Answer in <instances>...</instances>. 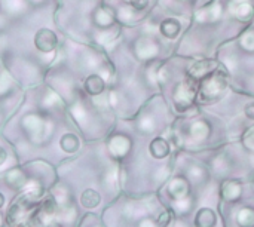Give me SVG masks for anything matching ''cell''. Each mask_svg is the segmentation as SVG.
<instances>
[{"mask_svg":"<svg viewBox=\"0 0 254 227\" xmlns=\"http://www.w3.org/2000/svg\"><path fill=\"white\" fill-rule=\"evenodd\" d=\"M55 213V201L42 190L21 193L7 210L10 227H43Z\"/></svg>","mask_w":254,"mask_h":227,"instance_id":"cell-1","label":"cell"},{"mask_svg":"<svg viewBox=\"0 0 254 227\" xmlns=\"http://www.w3.org/2000/svg\"><path fill=\"white\" fill-rule=\"evenodd\" d=\"M226 85H228L226 73L223 70H214L204 79L199 88V100L201 101L217 100V97L222 95L223 91L226 89Z\"/></svg>","mask_w":254,"mask_h":227,"instance_id":"cell-2","label":"cell"},{"mask_svg":"<svg viewBox=\"0 0 254 227\" xmlns=\"http://www.w3.org/2000/svg\"><path fill=\"white\" fill-rule=\"evenodd\" d=\"M195 95H196V88H195V83L192 80L180 83L179 88L176 89V94H174L176 109L179 112L188 110L192 106V103L195 100Z\"/></svg>","mask_w":254,"mask_h":227,"instance_id":"cell-3","label":"cell"},{"mask_svg":"<svg viewBox=\"0 0 254 227\" xmlns=\"http://www.w3.org/2000/svg\"><path fill=\"white\" fill-rule=\"evenodd\" d=\"M57 34L49 28H39L34 34V45L40 52H52L57 48Z\"/></svg>","mask_w":254,"mask_h":227,"instance_id":"cell-4","label":"cell"},{"mask_svg":"<svg viewBox=\"0 0 254 227\" xmlns=\"http://www.w3.org/2000/svg\"><path fill=\"white\" fill-rule=\"evenodd\" d=\"M168 192H170V196L174 199V201H179V199H185L189 196V192H190V186L189 183L182 178V177H176L171 180L170 186H168Z\"/></svg>","mask_w":254,"mask_h":227,"instance_id":"cell-5","label":"cell"},{"mask_svg":"<svg viewBox=\"0 0 254 227\" xmlns=\"http://www.w3.org/2000/svg\"><path fill=\"white\" fill-rule=\"evenodd\" d=\"M217 226V216L216 213L208 208L202 207L195 217V227H216Z\"/></svg>","mask_w":254,"mask_h":227,"instance_id":"cell-6","label":"cell"},{"mask_svg":"<svg viewBox=\"0 0 254 227\" xmlns=\"http://www.w3.org/2000/svg\"><path fill=\"white\" fill-rule=\"evenodd\" d=\"M243 187L237 181H225L220 187V195L228 202H235L241 198Z\"/></svg>","mask_w":254,"mask_h":227,"instance_id":"cell-7","label":"cell"},{"mask_svg":"<svg viewBox=\"0 0 254 227\" xmlns=\"http://www.w3.org/2000/svg\"><path fill=\"white\" fill-rule=\"evenodd\" d=\"M231 9L237 15V18L244 19V21L250 19L252 13H253L252 4L249 1H246V0H234L232 4H231Z\"/></svg>","mask_w":254,"mask_h":227,"instance_id":"cell-8","label":"cell"},{"mask_svg":"<svg viewBox=\"0 0 254 227\" xmlns=\"http://www.w3.org/2000/svg\"><path fill=\"white\" fill-rule=\"evenodd\" d=\"M83 86L89 95H98L104 91V80L98 74H91L86 77Z\"/></svg>","mask_w":254,"mask_h":227,"instance_id":"cell-9","label":"cell"},{"mask_svg":"<svg viewBox=\"0 0 254 227\" xmlns=\"http://www.w3.org/2000/svg\"><path fill=\"white\" fill-rule=\"evenodd\" d=\"M150 153L156 159L167 158L170 155V146H168V143L164 138H155L150 143Z\"/></svg>","mask_w":254,"mask_h":227,"instance_id":"cell-10","label":"cell"},{"mask_svg":"<svg viewBox=\"0 0 254 227\" xmlns=\"http://www.w3.org/2000/svg\"><path fill=\"white\" fill-rule=\"evenodd\" d=\"M180 28H182L180 22L174 18H168V19L162 21V24H161V33L168 39L177 37V34L180 33Z\"/></svg>","mask_w":254,"mask_h":227,"instance_id":"cell-11","label":"cell"},{"mask_svg":"<svg viewBox=\"0 0 254 227\" xmlns=\"http://www.w3.org/2000/svg\"><path fill=\"white\" fill-rule=\"evenodd\" d=\"M100 202H101L100 195H98L95 190H92V189H86V190L82 193V196H80V204H82V207H85V208H88V210L98 207Z\"/></svg>","mask_w":254,"mask_h":227,"instance_id":"cell-12","label":"cell"},{"mask_svg":"<svg viewBox=\"0 0 254 227\" xmlns=\"http://www.w3.org/2000/svg\"><path fill=\"white\" fill-rule=\"evenodd\" d=\"M79 138L74 134H64L60 140V147L67 153H74L79 149Z\"/></svg>","mask_w":254,"mask_h":227,"instance_id":"cell-13","label":"cell"},{"mask_svg":"<svg viewBox=\"0 0 254 227\" xmlns=\"http://www.w3.org/2000/svg\"><path fill=\"white\" fill-rule=\"evenodd\" d=\"M237 222H238L240 227H254L253 208H243L237 216Z\"/></svg>","mask_w":254,"mask_h":227,"instance_id":"cell-14","label":"cell"},{"mask_svg":"<svg viewBox=\"0 0 254 227\" xmlns=\"http://www.w3.org/2000/svg\"><path fill=\"white\" fill-rule=\"evenodd\" d=\"M213 68V62L211 61H204V62H198L190 68V74L193 77H199V76H207V73H210V70Z\"/></svg>","mask_w":254,"mask_h":227,"instance_id":"cell-15","label":"cell"},{"mask_svg":"<svg viewBox=\"0 0 254 227\" xmlns=\"http://www.w3.org/2000/svg\"><path fill=\"white\" fill-rule=\"evenodd\" d=\"M190 134L195 140H202L208 135V126L204 122H196L190 128Z\"/></svg>","mask_w":254,"mask_h":227,"instance_id":"cell-16","label":"cell"},{"mask_svg":"<svg viewBox=\"0 0 254 227\" xmlns=\"http://www.w3.org/2000/svg\"><path fill=\"white\" fill-rule=\"evenodd\" d=\"M176 207V210L179 211V213H182V214H186L189 210H190V199H189V196L188 198H185V199H179V201H176V204H174Z\"/></svg>","mask_w":254,"mask_h":227,"instance_id":"cell-17","label":"cell"},{"mask_svg":"<svg viewBox=\"0 0 254 227\" xmlns=\"http://www.w3.org/2000/svg\"><path fill=\"white\" fill-rule=\"evenodd\" d=\"M244 144L250 149V150H254V128H250L246 135H244Z\"/></svg>","mask_w":254,"mask_h":227,"instance_id":"cell-18","label":"cell"},{"mask_svg":"<svg viewBox=\"0 0 254 227\" xmlns=\"http://www.w3.org/2000/svg\"><path fill=\"white\" fill-rule=\"evenodd\" d=\"M171 217H173V214H171L170 211L162 213V214L159 216V219H158V225H159V226H165V225H168V223H170V220H171Z\"/></svg>","mask_w":254,"mask_h":227,"instance_id":"cell-19","label":"cell"},{"mask_svg":"<svg viewBox=\"0 0 254 227\" xmlns=\"http://www.w3.org/2000/svg\"><path fill=\"white\" fill-rule=\"evenodd\" d=\"M129 3H131V6H132L134 9L141 10V9H144V7L149 4V0H129Z\"/></svg>","mask_w":254,"mask_h":227,"instance_id":"cell-20","label":"cell"},{"mask_svg":"<svg viewBox=\"0 0 254 227\" xmlns=\"http://www.w3.org/2000/svg\"><path fill=\"white\" fill-rule=\"evenodd\" d=\"M246 114H247L249 119H253L254 120V103L246 106Z\"/></svg>","mask_w":254,"mask_h":227,"instance_id":"cell-21","label":"cell"},{"mask_svg":"<svg viewBox=\"0 0 254 227\" xmlns=\"http://www.w3.org/2000/svg\"><path fill=\"white\" fill-rule=\"evenodd\" d=\"M140 227H158V222H153V220H144V222H141Z\"/></svg>","mask_w":254,"mask_h":227,"instance_id":"cell-22","label":"cell"},{"mask_svg":"<svg viewBox=\"0 0 254 227\" xmlns=\"http://www.w3.org/2000/svg\"><path fill=\"white\" fill-rule=\"evenodd\" d=\"M6 159H7V153L3 147H0V165H3L6 162Z\"/></svg>","mask_w":254,"mask_h":227,"instance_id":"cell-23","label":"cell"},{"mask_svg":"<svg viewBox=\"0 0 254 227\" xmlns=\"http://www.w3.org/2000/svg\"><path fill=\"white\" fill-rule=\"evenodd\" d=\"M3 204H4V198H3V195L0 193V207H1Z\"/></svg>","mask_w":254,"mask_h":227,"instance_id":"cell-24","label":"cell"}]
</instances>
